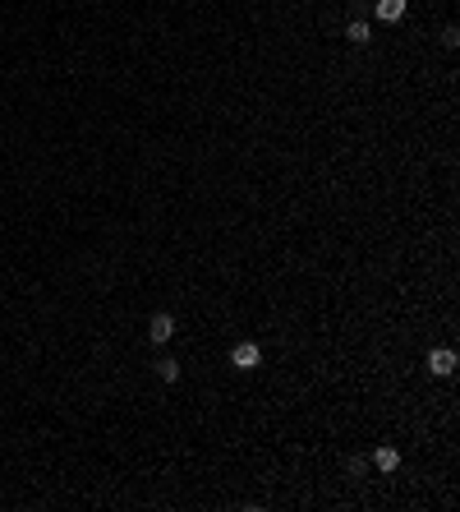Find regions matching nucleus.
Instances as JSON below:
<instances>
[{
    "mask_svg": "<svg viewBox=\"0 0 460 512\" xmlns=\"http://www.w3.org/2000/svg\"><path fill=\"white\" fill-rule=\"evenodd\" d=\"M157 374H161V383H175L180 379V365H175V360H161V365H157Z\"/></svg>",
    "mask_w": 460,
    "mask_h": 512,
    "instance_id": "0eeeda50",
    "label": "nucleus"
},
{
    "mask_svg": "<svg viewBox=\"0 0 460 512\" xmlns=\"http://www.w3.org/2000/svg\"><path fill=\"white\" fill-rule=\"evenodd\" d=\"M345 37H350L354 46H368V42H373V33H368V23H364V19H354L350 28H345Z\"/></svg>",
    "mask_w": 460,
    "mask_h": 512,
    "instance_id": "423d86ee",
    "label": "nucleus"
},
{
    "mask_svg": "<svg viewBox=\"0 0 460 512\" xmlns=\"http://www.w3.org/2000/svg\"><path fill=\"white\" fill-rule=\"evenodd\" d=\"M401 14H405V0H378V19L382 23H396Z\"/></svg>",
    "mask_w": 460,
    "mask_h": 512,
    "instance_id": "39448f33",
    "label": "nucleus"
},
{
    "mask_svg": "<svg viewBox=\"0 0 460 512\" xmlns=\"http://www.w3.org/2000/svg\"><path fill=\"white\" fill-rule=\"evenodd\" d=\"M428 369H433L438 379H451V374H456V351H451V346H433V351H428Z\"/></svg>",
    "mask_w": 460,
    "mask_h": 512,
    "instance_id": "f257e3e1",
    "label": "nucleus"
},
{
    "mask_svg": "<svg viewBox=\"0 0 460 512\" xmlns=\"http://www.w3.org/2000/svg\"><path fill=\"white\" fill-rule=\"evenodd\" d=\"M148 337H152L157 346L171 342V337H175V319H171V314H152V323H148Z\"/></svg>",
    "mask_w": 460,
    "mask_h": 512,
    "instance_id": "7ed1b4c3",
    "label": "nucleus"
},
{
    "mask_svg": "<svg viewBox=\"0 0 460 512\" xmlns=\"http://www.w3.org/2000/svg\"><path fill=\"white\" fill-rule=\"evenodd\" d=\"M373 466H378V471H387V476H391V471L401 466V452H396L391 443H382V448H378V452H373Z\"/></svg>",
    "mask_w": 460,
    "mask_h": 512,
    "instance_id": "20e7f679",
    "label": "nucleus"
},
{
    "mask_svg": "<svg viewBox=\"0 0 460 512\" xmlns=\"http://www.w3.org/2000/svg\"><path fill=\"white\" fill-rule=\"evenodd\" d=\"M258 360H263L258 342H240L235 351H230V365H235V369H258Z\"/></svg>",
    "mask_w": 460,
    "mask_h": 512,
    "instance_id": "f03ea898",
    "label": "nucleus"
}]
</instances>
